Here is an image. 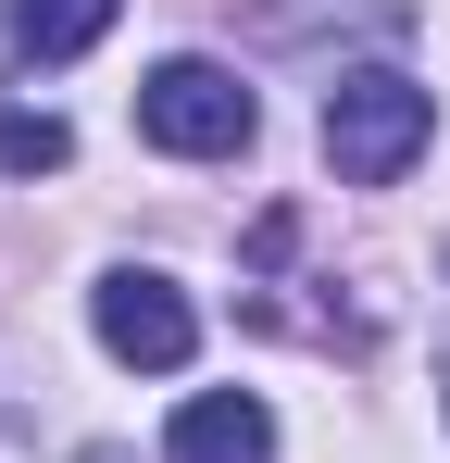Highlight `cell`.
I'll return each mask as SVG.
<instances>
[{
  "label": "cell",
  "mask_w": 450,
  "mask_h": 463,
  "mask_svg": "<svg viewBox=\"0 0 450 463\" xmlns=\"http://www.w3.org/2000/svg\"><path fill=\"white\" fill-rule=\"evenodd\" d=\"M88 463H126V451H88Z\"/></svg>",
  "instance_id": "obj_7"
},
{
  "label": "cell",
  "mask_w": 450,
  "mask_h": 463,
  "mask_svg": "<svg viewBox=\"0 0 450 463\" xmlns=\"http://www.w3.org/2000/svg\"><path fill=\"white\" fill-rule=\"evenodd\" d=\"M250 88L225 76V63H163V76H138V138L150 151H175V163H225V151H250Z\"/></svg>",
  "instance_id": "obj_2"
},
{
  "label": "cell",
  "mask_w": 450,
  "mask_h": 463,
  "mask_svg": "<svg viewBox=\"0 0 450 463\" xmlns=\"http://www.w3.org/2000/svg\"><path fill=\"white\" fill-rule=\"evenodd\" d=\"M113 13H126V0H13V51H25V63H75Z\"/></svg>",
  "instance_id": "obj_5"
},
{
  "label": "cell",
  "mask_w": 450,
  "mask_h": 463,
  "mask_svg": "<svg viewBox=\"0 0 450 463\" xmlns=\"http://www.w3.org/2000/svg\"><path fill=\"white\" fill-rule=\"evenodd\" d=\"M75 138H63V113H25V100H0V175H63Z\"/></svg>",
  "instance_id": "obj_6"
},
{
  "label": "cell",
  "mask_w": 450,
  "mask_h": 463,
  "mask_svg": "<svg viewBox=\"0 0 450 463\" xmlns=\"http://www.w3.org/2000/svg\"><path fill=\"white\" fill-rule=\"evenodd\" d=\"M163 463H276V413H263L250 388H201V401L175 413Z\"/></svg>",
  "instance_id": "obj_4"
},
{
  "label": "cell",
  "mask_w": 450,
  "mask_h": 463,
  "mask_svg": "<svg viewBox=\"0 0 450 463\" xmlns=\"http://www.w3.org/2000/svg\"><path fill=\"white\" fill-rule=\"evenodd\" d=\"M88 326H100V351L138 364V376H175V364L201 351V313H188L175 276H100V288H88Z\"/></svg>",
  "instance_id": "obj_3"
},
{
  "label": "cell",
  "mask_w": 450,
  "mask_h": 463,
  "mask_svg": "<svg viewBox=\"0 0 450 463\" xmlns=\"http://www.w3.org/2000/svg\"><path fill=\"white\" fill-rule=\"evenodd\" d=\"M426 138H438V100H426L413 76L363 63V76H338V88H325V163H338L351 188H400Z\"/></svg>",
  "instance_id": "obj_1"
},
{
  "label": "cell",
  "mask_w": 450,
  "mask_h": 463,
  "mask_svg": "<svg viewBox=\"0 0 450 463\" xmlns=\"http://www.w3.org/2000/svg\"><path fill=\"white\" fill-rule=\"evenodd\" d=\"M438 401H450V364H438Z\"/></svg>",
  "instance_id": "obj_8"
}]
</instances>
